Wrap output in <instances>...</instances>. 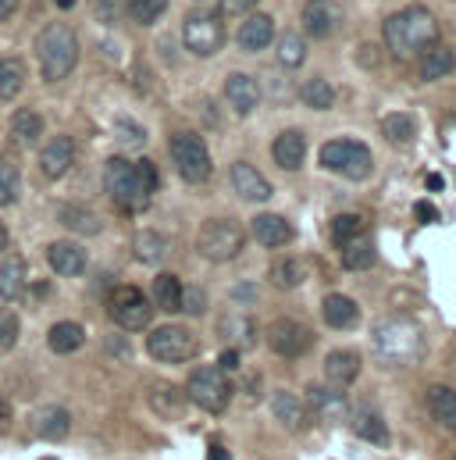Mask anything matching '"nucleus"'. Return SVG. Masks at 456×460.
Listing matches in <instances>:
<instances>
[{
	"label": "nucleus",
	"instance_id": "obj_1",
	"mask_svg": "<svg viewBox=\"0 0 456 460\" xmlns=\"http://www.w3.org/2000/svg\"><path fill=\"white\" fill-rule=\"evenodd\" d=\"M381 36H385V47L392 58L399 61H414L421 58L428 47L439 43V18L425 7V4H410L403 11H392L381 25Z\"/></svg>",
	"mask_w": 456,
	"mask_h": 460
},
{
	"label": "nucleus",
	"instance_id": "obj_2",
	"mask_svg": "<svg viewBox=\"0 0 456 460\" xmlns=\"http://www.w3.org/2000/svg\"><path fill=\"white\" fill-rule=\"evenodd\" d=\"M371 349L374 360L385 367H414L425 357V332L410 318H381L371 329Z\"/></svg>",
	"mask_w": 456,
	"mask_h": 460
},
{
	"label": "nucleus",
	"instance_id": "obj_3",
	"mask_svg": "<svg viewBox=\"0 0 456 460\" xmlns=\"http://www.w3.org/2000/svg\"><path fill=\"white\" fill-rule=\"evenodd\" d=\"M36 61H39L43 83L68 79L75 72V65H79V36L65 22L43 25V32L36 36Z\"/></svg>",
	"mask_w": 456,
	"mask_h": 460
},
{
	"label": "nucleus",
	"instance_id": "obj_4",
	"mask_svg": "<svg viewBox=\"0 0 456 460\" xmlns=\"http://www.w3.org/2000/svg\"><path fill=\"white\" fill-rule=\"evenodd\" d=\"M168 154H171V164H175L179 179L189 182V186H204V182L211 179V172H215L211 150H207L204 136L193 132V128L175 132V136L168 139Z\"/></svg>",
	"mask_w": 456,
	"mask_h": 460
},
{
	"label": "nucleus",
	"instance_id": "obj_5",
	"mask_svg": "<svg viewBox=\"0 0 456 460\" xmlns=\"http://www.w3.org/2000/svg\"><path fill=\"white\" fill-rule=\"evenodd\" d=\"M104 190H108V197H111L114 208L121 215H143V211H150V197L153 193L143 190V182L136 175V164L128 157H111L104 164Z\"/></svg>",
	"mask_w": 456,
	"mask_h": 460
},
{
	"label": "nucleus",
	"instance_id": "obj_6",
	"mask_svg": "<svg viewBox=\"0 0 456 460\" xmlns=\"http://www.w3.org/2000/svg\"><path fill=\"white\" fill-rule=\"evenodd\" d=\"M246 246V232L235 218H207L197 229V253L211 264H228L242 253Z\"/></svg>",
	"mask_w": 456,
	"mask_h": 460
},
{
	"label": "nucleus",
	"instance_id": "obj_7",
	"mask_svg": "<svg viewBox=\"0 0 456 460\" xmlns=\"http://www.w3.org/2000/svg\"><path fill=\"white\" fill-rule=\"evenodd\" d=\"M321 168L336 172V175L349 179V182H364L374 172V157H371L367 143L342 136V139H329L321 146Z\"/></svg>",
	"mask_w": 456,
	"mask_h": 460
},
{
	"label": "nucleus",
	"instance_id": "obj_8",
	"mask_svg": "<svg viewBox=\"0 0 456 460\" xmlns=\"http://www.w3.org/2000/svg\"><path fill=\"white\" fill-rule=\"evenodd\" d=\"M186 400L207 414H225L232 400V382L218 364H200L186 382Z\"/></svg>",
	"mask_w": 456,
	"mask_h": 460
},
{
	"label": "nucleus",
	"instance_id": "obj_9",
	"mask_svg": "<svg viewBox=\"0 0 456 460\" xmlns=\"http://www.w3.org/2000/svg\"><path fill=\"white\" fill-rule=\"evenodd\" d=\"M182 43L193 58H215L225 47V18L218 11H193L182 22Z\"/></svg>",
	"mask_w": 456,
	"mask_h": 460
},
{
	"label": "nucleus",
	"instance_id": "obj_10",
	"mask_svg": "<svg viewBox=\"0 0 456 460\" xmlns=\"http://www.w3.org/2000/svg\"><path fill=\"white\" fill-rule=\"evenodd\" d=\"M146 353L161 364H186L200 353V340L186 325H157L146 336Z\"/></svg>",
	"mask_w": 456,
	"mask_h": 460
},
{
	"label": "nucleus",
	"instance_id": "obj_11",
	"mask_svg": "<svg viewBox=\"0 0 456 460\" xmlns=\"http://www.w3.org/2000/svg\"><path fill=\"white\" fill-rule=\"evenodd\" d=\"M108 311H111L114 325L121 332H143L153 318V304L139 286H118L108 296Z\"/></svg>",
	"mask_w": 456,
	"mask_h": 460
},
{
	"label": "nucleus",
	"instance_id": "obj_12",
	"mask_svg": "<svg viewBox=\"0 0 456 460\" xmlns=\"http://www.w3.org/2000/svg\"><path fill=\"white\" fill-rule=\"evenodd\" d=\"M267 346H271V353H278L285 360H300L314 346V332L296 318H275L267 325Z\"/></svg>",
	"mask_w": 456,
	"mask_h": 460
},
{
	"label": "nucleus",
	"instance_id": "obj_13",
	"mask_svg": "<svg viewBox=\"0 0 456 460\" xmlns=\"http://www.w3.org/2000/svg\"><path fill=\"white\" fill-rule=\"evenodd\" d=\"M300 25L307 40H332L342 29V4L339 0H303Z\"/></svg>",
	"mask_w": 456,
	"mask_h": 460
},
{
	"label": "nucleus",
	"instance_id": "obj_14",
	"mask_svg": "<svg viewBox=\"0 0 456 460\" xmlns=\"http://www.w3.org/2000/svg\"><path fill=\"white\" fill-rule=\"evenodd\" d=\"M228 182H232L235 197L246 200V204H267V200H271V182L264 179V172H260L257 164L235 161V164L228 168Z\"/></svg>",
	"mask_w": 456,
	"mask_h": 460
},
{
	"label": "nucleus",
	"instance_id": "obj_15",
	"mask_svg": "<svg viewBox=\"0 0 456 460\" xmlns=\"http://www.w3.org/2000/svg\"><path fill=\"white\" fill-rule=\"evenodd\" d=\"M235 43H239V50H246V54L267 50V47L275 43V18L264 14V11H250V14L242 18L239 32H235Z\"/></svg>",
	"mask_w": 456,
	"mask_h": 460
},
{
	"label": "nucleus",
	"instance_id": "obj_16",
	"mask_svg": "<svg viewBox=\"0 0 456 460\" xmlns=\"http://www.w3.org/2000/svg\"><path fill=\"white\" fill-rule=\"evenodd\" d=\"M307 407L321 421H342V418H349V400H346L342 385H332V382L329 385H311L307 389Z\"/></svg>",
	"mask_w": 456,
	"mask_h": 460
},
{
	"label": "nucleus",
	"instance_id": "obj_17",
	"mask_svg": "<svg viewBox=\"0 0 456 460\" xmlns=\"http://www.w3.org/2000/svg\"><path fill=\"white\" fill-rule=\"evenodd\" d=\"M47 261H50V268H54L57 275H65V279H79V275L90 268V253H86V246H83V243H72V239H57V243H50Z\"/></svg>",
	"mask_w": 456,
	"mask_h": 460
},
{
	"label": "nucleus",
	"instance_id": "obj_18",
	"mask_svg": "<svg viewBox=\"0 0 456 460\" xmlns=\"http://www.w3.org/2000/svg\"><path fill=\"white\" fill-rule=\"evenodd\" d=\"M225 101L239 118H250L260 104V83L246 72H232L225 79Z\"/></svg>",
	"mask_w": 456,
	"mask_h": 460
},
{
	"label": "nucleus",
	"instance_id": "obj_19",
	"mask_svg": "<svg viewBox=\"0 0 456 460\" xmlns=\"http://www.w3.org/2000/svg\"><path fill=\"white\" fill-rule=\"evenodd\" d=\"M72 164H75V139L72 136H54L39 154V175L50 182H57Z\"/></svg>",
	"mask_w": 456,
	"mask_h": 460
},
{
	"label": "nucleus",
	"instance_id": "obj_20",
	"mask_svg": "<svg viewBox=\"0 0 456 460\" xmlns=\"http://www.w3.org/2000/svg\"><path fill=\"white\" fill-rule=\"evenodd\" d=\"M271 157H275V164H278L282 172H300L303 161H307V136L296 132V128L278 132L275 143H271Z\"/></svg>",
	"mask_w": 456,
	"mask_h": 460
},
{
	"label": "nucleus",
	"instance_id": "obj_21",
	"mask_svg": "<svg viewBox=\"0 0 456 460\" xmlns=\"http://www.w3.org/2000/svg\"><path fill=\"white\" fill-rule=\"evenodd\" d=\"M146 403H150V411H153L157 418H164V421H179L189 400H186V389H179V385H171V382H157V385H150Z\"/></svg>",
	"mask_w": 456,
	"mask_h": 460
},
{
	"label": "nucleus",
	"instance_id": "obj_22",
	"mask_svg": "<svg viewBox=\"0 0 456 460\" xmlns=\"http://www.w3.org/2000/svg\"><path fill=\"white\" fill-rule=\"evenodd\" d=\"M250 235L260 243V246H267V250H278V246H285V243H293V226L282 218V215H271V211H264V215H257L253 222H250Z\"/></svg>",
	"mask_w": 456,
	"mask_h": 460
},
{
	"label": "nucleus",
	"instance_id": "obj_23",
	"mask_svg": "<svg viewBox=\"0 0 456 460\" xmlns=\"http://www.w3.org/2000/svg\"><path fill=\"white\" fill-rule=\"evenodd\" d=\"M321 318H325V325L329 329H356V322H360V307H356V300L353 296H346V293H329L325 300H321Z\"/></svg>",
	"mask_w": 456,
	"mask_h": 460
},
{
	"label": "nucleus",
	"instance_id": "obj_24",
	"mask_svg": "<svg viewBox=\"0 0 456 460\" xmlns=\"http://www.w3.org/2000/svg\"><path fill=\"white\" fill-rule=\"evenodd\" d=\"M349 425H353V432H356L364 443H371V447H378V450L389 447V429H385V421H381L378 411L356 407V411H349Z\"/></svg>",
	"mask_w": 456,
	"mask_h": 460
},
{
	"label": "nucleus",
	"instance_id": "obj_25",
	"mask_svg": "<svg viewBox=\"0 0 456 460\" xmlns=\"http://www.w3.org/2000/svg\"><path fill=\"white\" fill-rule=\"evenodd\" d=\"M425 407H428V418L439 429L456 432V389H450V385H432L428 396H425Z\"/></svg>",
	"mask_w": 456,
	"mask_h": 460
},
{
	"label": "nucleus",
	"instance_id": "obj_26",
	"mask_svg": "<svg viewBox=\"0 0 456 460\" xmlns=\"http://www.w3.org/2000/svg\"><path fill=\"white\" fill-rule=\"evenodd\" d=\"M32 432L39 439H47V443H57V439H65L72 432V414L65 407H43L32 418Z\"/></svg>",
	"mask_w": 456,
	"mask_h": 460
},
{
	"label": "nucleus",
	"instance_id": "obj_27",
	"mask_svg": "<svg viewBox=\"0 0 456 460\" xmlns=\"http://www.w3.org/2000/svg\"><path fill=\"white\" fill-rule=\"evenodd\" d=\"M453 68H456L453 50H450V47H443V43L428 47V50L417 58V75H421L425 83H439V79H446Z\"/></svg>",
	"mask_w": 456,
	"mask_h": 460
},
{
	"label": "nucleus",
	"instance_id": "obj_28",
	"mask_svg": "<svg viewBox=\"0 0 456 460\" xmlns=\"http://www.w3.org/2000/svg\"><path fill=\"white\" fill-rule=\"evenodd\" d=\"M356 375H360V353L356 349H332L329 357H325V378L332 382V385H349V382H356Z\"/></svg>",
	"mask_w": 456,
	"mask_h": 460
},
{
	"label": "nucleus",
	"instance_id": "obj_29",
	"mask_svg": "<svg viewBox=\"0 0 456 460\" xmlns=\"http://www.w3.org/2000/svg\"><path fill=\"white\" fill-rule=\"evenodd\" d=\"M339 261L346 271H367L374 264V243L367 232L353 235V239H342L339 243Z\"/></svg>",
	"mask_w": 456,
	"mask_h": 460
},
{
	"label": "nucleus",
	"instance_id": "obj_30",
	"mask_svg": "<svg viewBox=\"0 0 456 460\" xmlns=\"http://www.w3.org/2000/svg\"><path fill=\"white\" fill-rule=\"evenodd\" d=\"M83 343H86V329L79 322H54L50 332H47V346L57 357H68V353L83 349Z\"/></svg>",
	"mask_w": 456,
	"mask_h": 460
},
{
	"label": "nucleus",
	"instance_id": "obj_31",
	"mask_svg": "<svg viewBox=\"0 0 456 460\" xmlns=\"http://www.w3.org/2000/svg\"><path fill=\"white\" fill-rule=\"evenodd\" d=\"M150 304L164 314H179L182 311V282L175 275H157L153 286H150Z\"/></svg>",
	"mask_w": 456,
	"mask_h": 460
},
{
	"label": "nucleus",
	"instance_id": "obj_32",
	"mask_svg": "<svg viewBox=\"0 0 456 460\" xmlns=\"http://www.w3.org/2000/svg\"><path fill=\"white\" fill-rule=\"evenodd\" d=\"M57 222L68 232H75V235H97V232L104 229V222L97 218V211H90L83 204H61Z\"/></svg>",
	"mask_w": 456,
	"mask_h": 460
},
{
	"label": "nucleus",
	"instance_id": "obj_33",
	"mask_svg": "<svg viewBox=\"0 0 456 460\" xmlns=\"http://www.w3.org/2000/svg\"><path fill=\"white\" fill-rule=\"evenodd\" d=\"M275 58H278V68L293 72L307 61V36L303 32H282L275 36Z\"/></svg>",
	"mask_w": 456,
	"mask_h": 460
},
{
	"label": "nucleus",
	"instance_id": "obj_34",
	"mask_svg": "<svg viewBox=\"0 0 456 460\" xmlns=\"http://www.w3.org/2000/svg\"><path fill=\"white\" fill-rule=\"evenodd\" d=\"M271 414H275V421H278V425H285L289 432L303 429V421H307V411H303L300 396H293V393H285V389L271 396Z\"/></svg>",
	"mask_w": 456,
	"mask_h": 460
},
{
	"label": "nucleus",
	"instance_id": "obj_35",
	"mask_svg": "<svg viewBox=\"0 0 456 460\" xmlns=\"http://www.w3.org/2000/svg\"><path fill=\"white\" fill-rule=\"evenodd\" d=\"M132 257H136L139 264H161V261L168 257V239L157 229L136 232V239H132Z\"/></svg>",
	"mask_w": 456,
	"mask_h": 460
},
{
	"label": "nucleus",
	"instance_id": "obj_36",
	"mask_svg": "<svg viewBox=\"0 0 456 460\" xmlns=\"http://www.w3.org/2000/svg\"><path fill=\"white\" fill-rule=\"evenodd\" d=\"M336 86L329 83V79H321V75H314V79H307L303 86H300V101H303V108H311V111H332L336 108Z\"/></svg>",
	"mask_w": 456,
	"mask_h": 460
},
{
	"label": "nucleus",
	"instance_id": "obj_37",
	"mask_svg": "<svg viewBox=\"0 0 456 460\" xmlns=\"http://www.w3.org/2000/svg\"><path fill=\"white\" fill-rule=\"evenodd\" d=\"M267 279H271L275 289H296V286H303V279H307V261H303V257H282V261L271 264Z\"/></svg>",
	"mask_w": 456,
	"mask_h": 460
},
{
	"label": "nucleus",
	"instance_id": "obj_38",
	"mask_svg": "<svg viewBox=\"0 0 456 460\" xmlns=\"http://www.w3.org/2000/svg\"><path fill=\"white\" fill-rule=\"evenodd\" d=\"M25 296V261H4L0 264V300L4 304H18Z\"/></svg>",
	"mask_w": 456,
	"mask_h": 460
},
{
	"label": "nucleus",
	"instance_id": "obj_39",
	"mask_svg": "<svg viewBox=\"0 0 456 460\" xmlns=\"http://www.w3.org/2000/svg\"><path fill=\"white\" fill-rule=\"evenodd\" d=\"M39 136H43V115H39V111L22 108V111L11 115V139H14L18 146H32Z\"/></svg>",
	"mask_w": 456,
	"mask_h": 460
},
{
	"label": "nucleus",
	"instance_id": "obj_40",
	"mask_svg": "<svg viewBox=\"0 0 456 460\" xmlns=\"http://www.w3.org/2000/svg\"><path fill=\"white\" fill-rule=\"evenodd\" d=\"M218 332H222L228 340V346H235V349H250V346L257 343V325H253L246 314H225L222 325H218Z\"/></svg>",
	"mask_w": 456,
	"mask_h": 460
},
{
	"label": "nucleus",
	"instance_id": "obj_41",
	"mask_svg": "<svg viewBox=\"0 0 456 460\" xmlns=\"http://www.w3.org/2000/svg\"><path fill=\"white\" fill-rule=\"evenodd\" d=\"M381 136L392 143V146H410L417 139V121L414 115H403V111H392L381 121Z\"/></svg>",
	"mask_w": 456,
	"mask_h": 460
},
{
	"label": "nucleus",
	"instance_id": "obj_42",
	"mask_svg": "<svg viewBox=\"0 0 456 460\" xmlns=\"http://www.w3.org/2000/svg\"><path fill=\"white\" fill-rule=\"evenodd\" d=\"M25 90V61L0 58V101H14Z\"/></svg>",
	"mask_w": 456,
	"mask_h": 460
},
{
	"label": "nucleus",
	"instance_id": "obj_43",
	"mask_svg": "<svg viewBox=\"0 0 456 460\" xmlns=\"http://www.w3.org/2000/svg\"><path fill=\"white\" fill-rule=\"evenodd\" d=\"M168 11V0H125V14L136 25H153Z\"/></svg>",
	"mask_w": 456,
	"mask_h": 460
},
{
	"label": "nucleus",
	"instance_id": "obj_44",
	"mask_svg": "<svg viewBox=\"0 0 456 460\" xmlns=\"http://www.w3.org/2000/svg\"><path fill=\"white\" fill-rule=\"evenodd\" d=\"M18 193H22V175H18V168H14L7 157H0V208H11V204L18 200Z\"/></svg>",
	"mask_w": 456,
	"mask_h": 460
},
{
	"label": "nucleus",
	"instance_id": "obj_45",
	"mask_svg": "<svg viewBox=\"0 0 456 460\" xmlns=\"http://www.w3.org/2000/svg\"><path fill=\"white\" fill-rule=\"evenodd\" d=\"M360 232H367V218L356 215V211H346V215H339V218L332 222V239H336V246H339L342 239L360 235Z\"/></svg>",
	"mask_w": 456,
	"mask_h": 460
},
{
	"label": "nucleus",
	"instance_id": "obj_46",
	"mask_svg": "<svg viewBox=\"0 0 456 460\" xmlns=\"http://www.w3.org/2000/svg\"><path fill=\"white\" fill-rule=\"evenodd\" d=\"M114 136H118L121 146H143L146 143V128L139 121H132V118H118L114 121Z\"/></svg>",
	"mask_w": 456,
	"mask_h": 460
},
{
	"label": "nucleus",
	"instance_id": "obj_47",
	"mask_svg": "<svg viewBox=\"0 0 456 460\" xmlns=\"http://www.w3.org/2000/svg\"><path fill=\"white\" fill-rule=\"evenodd\" d=\"M18 336H22V322H18V314L0 311V353H7L11 346L18 343Z\"/></svg>",
	"mask_w": 456,
	"mask_h": 460
},
{
	"label": "nucleus",
	"instance_id": "obj_48",
	"mask_svg": "<svg viewBox=\"0 0 456 460\" xmlns=\"http://www.w3.org/2000/svg\"><path fill=\"white\" fill-rule=\"evenodd\" d=\"M182 311L193 314V318H200L207 311V293L200 286H182Z\"/></svg>",
	"mask_w": 456,
	"mask_h": 460
},
{
	"label": "nucleus",
	"instance_id": "obj_49",
	"mask_svg": "<svg viewBox=\"0 0 456 460\" xmlns=\"http://www.w3.org/2000/svg\"><path fill=\"white\" fill-rule=\"evenodd\" d=\"M136 175H139V182H143L146 193H157V190H161V172H157V164H153L150 157L136 161Z\"/></svg>",
	"mask_w": 456,
	"mask_h": 460
},
{
	"label": "nucleus",
	"instance_id": "obj_50",
	"mask_svg": "<svg viewBox=\"0 0 456 460\" xmlns=\"http://www.w3.org/2000/svg\"><path fill=\"white\" fill-rule=\"evenodd\" d=\"M260 0H218V14L222 18H246L250 11H257Z\"/></svg>",
	"mask_w": 456,
	"mask_h": 460
},
{
	"label": "nucleus",
	"instance_id": "obj_51",
	"mask_svg": "<svg viewBox=\"0 0 456 460\" xmlns=\"http://www.w3.org/2000/svg\"><path fill=\"white\" fill-rule=\"evenodd\" d=\"M121 11H125V0H101V4H97V18H101V22H118Z\"/></svg>",
	"mask_w": 456,
	"mask_h": 460
},
{
	"label": "nucleus",
	"instance_id": "obj_52",
	"mask_svg": "<svg viewBox=\"0 0 456 460\" xmlns=\"http://www.w3.org/2000/svg\"><path fill=\"white\" fill-rule=\"evenodd\" d=\"M104 349L111 353L114 360H128V353H132V346H128L125 336H108V340H104Z\"/></svg>",
	"mask_w": 456,
	"mask_h": 460
},
{
	"label": "nucleus",
	"instance_id": "obj_53",
	"mask_svg": "<svg viewBox=\"0 0 456 460\" xmlns=\"http://www.w3.org/2000/svg\"><path fill=\"white\" fill-rule=\"evenodd\" d=\"M232 300H235V304H242V307H246V304H257V286L239 282V286L232 289Z\"/></svg>",
	"mask_w": 456,
	"mask_h": 460
},
{
	"label": "nucleus",
	"instance_id": "obj_54",
	"mask_svg": "<svg viewBox=\"0 0 456 460\" xmlns=\"http://www.w3.org/2000/svg\"><path fill=\"white\" fill-rule=\"evenodd\" d=\"M218 367H222V371H235V367H239V349H235V346H225V349H222V353H218Z\"/></svg>",
	"mask_w": 456,
	"mask_h": 460
},
{
	"label": "nucleus",
	"instance_id": "obj_55",
	"mask_svg": "<svg viewBox=\"0 0 456 460\" xmlns=\"http://www.w3.org/2000/svg\"><path fill=\"white\" fill-rule=\"evenodd\" d=\"M414 211H417V222H425V226H428V222H439V211H435V208H432L428 200L414 204Z\"/></svg>",
	"mask_w": 456,
	"mask_h": 460
},
{
	"label": "nucleus",
	"instance_id": "obj_56",
	"mask_svg": "<svg viewBox=\"0 0 456 460\" xmlns=\"http://www.w3.org/2000/svg\"><path fill=\"white\" fill-rule=\"evenodd\" d=\"M32 296H36V300H50V296H54V286H50V282H36V286H32Z\"/></svg>",
	"mask_w": 456,
	"mask_h": 460
},
{
	"label": "nucleus",
	"instance_id": "obj_57",
	"mask_svg": "<svg viewBox=\"0 0 456 460\" xmlns=\"http://www.w3.org/2000/svg\"><path fill=\"white\" fill-rule=\"evenodd\" d=\"M14 11H18V0H0V22L14 18Z\"/></svg>",
	"mask_w": 456,
	"mask_h": 460
},
{
	"label": "nucleus",
	"instance_id": "obj_58",
	"mask_svg": "<svg viewBox=\"0 0 456 460\" xmlns=\"http://www.w3.org/2000/svg\"><path fill=\"white\" fill-rule=\"evenodd\" d=\"M207 460H232V457H228V450L222 447V443H215V447L207 450Z\"/></svg>",
	"mask_w": 456,
	"mask_h": 460
},
{
	"label": "nucleus",
	"instance_id": "obj_59",
	"mask_svg": "<svg viewBox=\"0 0 456 460\" xmlns=\"http://www.w3.org/2000/svg\"><path fill=\"white\" fill-rule=\"evenodd\" d=\"M425 186H428L432 193H439V190H443L446 182H443V175H428V179H425Z\"/></svg>",
	"mask_w": 456,
	"mask_h": 460
},
{
	"label": "nucleus",
	"instance_id": "obj_60",
	"mask_svg": "<svg viewBox=\"0 0 456 460\" xmlns=\"http://www.w3.org/2000/svg\"><path fill=\"white\" fill-rule=\"evenodd\" d=\"M7 246H11V232H7V226H4V222H0V253H4Z\"/></svg>",
	"mask_w": 456,
	"mask_h": 460
},
{
	"label": "nucleus",
	"instance_id": "obj_61",
	"mask_svg": "<svg viewBox=\"0 0 456 460\" xmlns=\"http://www.w3.org/2000/svg\"><path fill=\"white\" fill-rule=\"evenodd\" d=\"M7 414H11V403H7V400H4V396H0V421H4V418H7Z\"/></svg>",
	"mask_w": 456,
	"mask_h": 460
},
{
	"label": "nucleus",
	"instance_id": "obj_62",
	"mask_svg": "<svg viewBox=\"0 0 456 460\" xmlns=\"http://www.w3.org/2000/svg\"><path fill=\"white\" fill-rule=\"evenodd\" d=\"M57 7H61V11H68V7H75V0H57Z\"/></svg>",
	"mask_w": 456,
	"mask_h": 460
},
{
	"label": "nucleus",
	"instance_id": "obj_63",
	"mask_svg": "<svg viewBox=\"0 0 456 460\" xmlns=\"http://www.w3.org/2000/svg\"><path fill=\"white\" fill-rule=\"evenodd\" d=\"M47 460H54V457H47Z\"/></svg>",
	"mask_w": 456,
	"mask_h": 460
}]
</instances>
